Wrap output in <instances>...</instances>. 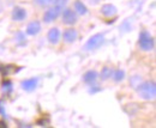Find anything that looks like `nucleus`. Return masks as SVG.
<instances>
[{
  "label": "nucleus",
  "instance_id": "1",
  "mask_svg": "<svg viewBox=\"0 0 156 128\" xmlns=\"http://www.w3.org/2000/svg\"><path fill=\"white\" fill-rule=\"evenodd\" d=\"M138 95L140 96V98L145 99V101H150L154 99L156 96V85L154 81H144L140 83L136 88Z\"/></svg>",
  "mask_w": 156,
  "mask_h": 128
},
{
  "label": "nucleus",
  "instance_id": "2",
  "mask_svg": "<svg viewBox=\"0 0 156 128\" xmlns=\"http://www.w3.org/2000/svg\"><path fill=\"white\" fill-rule=\"evenodd\" d=\"M138 44H139V47H140L142 50H144V52H150V50L154 49V38H153V36H151L147 30H143V31L139 34Z\"/></svg>",
  "mask_w": 156,
  "mask_h": 128
},
{
  "label": "nucleus",
  "instance_id": "3",
  "mask_svg": "<svg viewBox=\"0 0 156 128\" xmlns=\"http://www.w3.org/2000/svg\"><path fill=\"white\" fill-rule=\"evenodd\" d=\"M105 42V35L103 34H95L94 36H91L85 43L84 46V50L87 52H91V50H95L98 49Z\"/></svg>",
  "mask_w": 156,
  "mask_h": 128
},
{
  "label": "nucleus",
  "instance_id": "4",
  "mask_svg": "<svg viewBox=\"0 0 156 128\" xmlns=\"http://www.w3.org/2000/svg\"><path fill=\"white\" fill-rule=\"evenodd\" d=\"M61 10H62V9H60V7L55 6V5H54L53 7H49V9L44 12V15H43V20H44L46 23H52V22H54V20L60 16Z\"/></svg>",
  "mask_w": 156,
  "mask_h": 128
},
{
  "label": "nucleus",
  "instance_id": "5",
  "mask_svg": "<svg viewBox=\"0 0 156 128\" xmlns=\"http://www.w3.org/2000/svg\"><path fill=\"white\" fill-rule=\"evenodd\" d=\"M77 22V13L71 10V9H66L62 12V23L66 25H73Z\"/></svg>",
  "mask_w": 156,
  "mask_h": 128
},
{
  "label": "nucleus",
  "instance_id": "6",
  "mask_svg": "<svg viewBox=\"0 0 156 128\" xmlns=\"http://www.w3.org/2000/svg\"><path fill=\"white\" fill-rule=\"evenodd\" d=\"M62 37H64V41H65L66 43H73L78 37L77 30H75V29H72V28L66 29V30L64 31V34H62Z\"/></svg>",
  "mask_w": 156,
  "mask_h": 128
},
{
  "label": "nucleus",
  "instance_id": "7",
  "mask_svg": "<svg viewBox=\"0 0 156 128\" xmlns=\"http://www.w3.org/2000/svg\"><path fill=\"white\" fill-rule=\"evenodd\" d=\"M22 89L25 90V91H34L37 86V79L36 78H30V79H27V80H23L22 84H20Z\"/></svg>",
  "mask_w": 156,
  "mask_h": 128
},
{
  "label": "nucleus",
  "instance_id": "8",
  "mask_svg": "<svg viewBox=\"0 0 156 128\" xmlns=\"http://www.w3.org/2000/svg\"><path fill=\"white\" fill-rule=\"evenodd\" d=\"M40 31H41V24L37 20H34V22H30L27 26V34L30 35V36H35L37 35Z\"/></svg>",
  "mask_w": 156,
  "mask_h": 128
},
{
  "label": "nucleus",
  "instance_id": "9",
  "mask_svg": "<svg viewBox=\"0 0 156 128\" xmlns=\"http://www.w3.org/2000/svg\"><path fill=\"white\" fill-rule=\"evenodd\" d=\"M118 12L117 7L112 4H106L101 7V13L105 16V17H113L115 16Z\"/></svg>",
  "mask_w": 156,
  "mask_h": 128
},
{
  "label": "nucleus",
  "instance_id": "10",
  "mask_svg": "<svg viewBox=\"0 0 156 128\" xmlns=\"http://www.w3.org/2000/svg\"><path fill=\"white\" fill-rule=\"evenodd\" d=\"M27 17V11L23 9V7H15L13 11H12V19L15 22H22Z\"/></svg>",
  "mask_w": 156,
  "mask_h": 128
},
{
  "label": "nucleus",
  "instance_id": "11",
  "mask_svg": "<svg viewBox=\"0 0 156 128\" xmlns=\"http://www.w3.org/2000/svg\"><path fill=\"white\" fill-rule=\"evenodd\" d=\"M98 78V74L96 71H88L87 73L83 75V81L89 84V85H94L96 83Z\"/></svg>",
  "mask_w": 156,
  "mask_h": 128
},
{
  "label": "nucleus",
  "instance_id": "12",
  "mask_svg": "<svg viewBox=\"0 0 156 128\" xmlns=\"http://www.w3.org/2000/svg\"><path fill=\"white\" fill-rule=\"evenodd\" d=\"M47 38H48V42L51 44H57L60 40V31H59L58 28H53L48 31V35H47Z\"/></svg>",
  "mask_w": 156,
  "mask_h": 128
},
{
  "label": "nucleus",
  "instance_id": "13",
  "mask_svg": "<svg viewBox=\"0 0 156 128\" xmlns=\"http://www.w3.org/2000/svg\"><path fill=\"white\" fill-rule=\"evenodd\" d=\"M73 7H75V12H76L77 15H82V16H84V15H87V13H88V9H87L85 4H84L83 1H80V0L75 1Z\"/></svg>",
  "mask_w": 156,
  "mask_h": 128
},
{
  "label": "nucleus",
  "instance_id": "14",
  "mask_svg": "<svg viewBox=\"0 0 156 128\" xmlns=\"http://www.w3.org/2000/svg\"><path fill=\"white\" fill-rule=\"evenodd\" d=\"M114 72V70L112 68V67H103L102 68V71H101V74H100V77H101V79L102 80H108V79H111L112 78V74Z\"/></svg>",
  "mask_w": 156,
  "mask_h": 128
},
{
  "label": "nucleus",
  "instance_id": "15",
  "mask_svg": "<svg viewBox=\"0 0 156 128\" xmlns=\"http://www.w3.org/2000/svg\"><path fill=\"white\" fill-rule=\"evenodd\" d=\"M112 78H113V80L117 81V83L124 80V78H125V71H122V70H117V71H114L113 74H112Z\"/></svg>",
  "mask_w": 156,
  "mask_h": 128
},
{
  "label": "nucleus",
  "instance_id": "16",
  "mask_svg": "<svg viewBox=\"0 0 156 128\" xmlns=\"http://www.w3.org/2000/svg\"><path fill=\"white\" fill-rule=\"evenodd\" d=\"M132 29V24H131V19H126L122 22V24L120 25V30H122V33H129Z\"/></svg>",
  "mask_w": 156,
  "mask_h": 128
},
{
  "label": "nucleus",
  "instance_id": "17",
  "mask_svg": "<svg viewBox=\"0 0 156 128\" xmlns=\"http://www.w3.org/2000/svg\"><path fill=\"white\" fill-rule=\"evenodd\" d=\"M16 42L20 44V46H24V44H27V38H25V34H23V33H17L16 34Z\"/></svg>",
  "mask_w": 156,
  "mask_h": 128
},
{
  "label": "nucleus",
  "instance_id": "18",
  "mask_svg": "<svg viewBox=\"0 0 156 128\" xmlns=\"http://www.w3.org/2000/svg\"><path fill=\"white\" fill-rule=\"evenodd\" d=\"M140 83H142V77H139V75H135V77H132V78L130 79V84H131L133 88H137Z\"/></svg>",
  "mask_w": 156,
  "mask_h": 128
},
{
  "label": "nucleus",
  "instance_id": "19",
  "mask_svg": "<svg viewBox=\"0 0 156 128\" xmlns=\"http://www.w3.org/2000/svg\"><path fill=\"white\" fill-rule=\"evenodd\" d=\"M53 2L55 6H58L60 9H64V6L67 4V0H53Z\"/></svg>",
  "mask_w": 156,
  "mask_h": 128
},
{
  "label": "nucleus",
  "instance_id": "20",
  "mask_svg": "<svg viewBox=\"0 0 156 128\" xmlns=\"http://www.w3.org/2000/svg\"><path fill=\"white\" fill-rule=\"evenodd\" d=\"M35 2L40 6H47L53 2V0H35Z\"/></svg>",
  "mask_w": 156,
  "mask_h": 128
},
{
  "label": "nucleus",
  "instance_id": "21",
  "mask_svg": "<svg viewBox=\"0 0 156 128\" xmlns=\"http://www.w3.org/2000/svg\"><path fill=\"white\" fill-rule=\"evenodd\" d=\"M11 83L10 81H5L4 83V85H2V88H4V90H11Z\"/></svg>",
  "mask_w": 156,
  "mask_h": 128
},
{
  "label": "nucleus",
  "instance_id": "22",
  "mask_svg": "<svg viewBox=\"0 0 156 128\" xmlns=\"http://www.w3.org/2000/svg\"><path fill=\"white\" fill-rule=\"evenodd\" d=\"M88 1V4H90V5H98V2H100V0H87Z\"/></svg>",
  "mask_w": 156,
  "mask_h": 128
},
{
  "label": "nucleus",
  "instance_id": "23",
  "mask_svg": "<svg viewBox=\"0 0 156 128\" xmlns=\"http://www.w3.org/2000/svg\"><path fill=\"white\" fill-rule=\"evenodd\" d=\"M0 112L4 114V108H2V102L1 101H0Z\"/></svg>",
  "mask_w": 156,
  "mask_h": 128
},
{
  "label": "nucleus",
  "instance_id": "24",
  "mask_svg": "<svg viewBox=\"0 0 156 128\" xmlns=\"http://www.w3.org/2000/svg\"><path fill=\"white\" fill-rule=\"evenodd\" d=\"M0 127H6V123L5 122H0Z\"/></svg>",
  "mask_w": 156,
  "mask_h": 128
},
{
  "label": "nucleus",
  "instance_id": "25",
  "mask_svg": "<svg viewBox=\"0 0 156 128\" xmlns=\"http://www.w3.org/2000/svg\"><path fill=\"white\" fill-rule=\"evenodd\" d=\"M1 11H2V4H1V1H0V13H1Z\"/></svg>",
  "mask_w": 156,
  "mask_h": 128
}]
</instances>
